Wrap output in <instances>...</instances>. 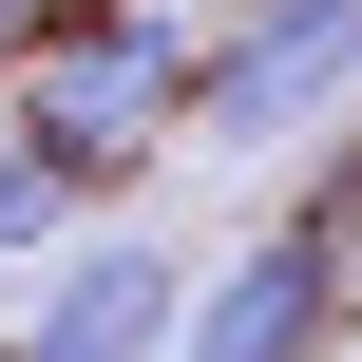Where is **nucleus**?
Masks as SVG:
<instances>
[{"label": "nucleus", "mask_w": 362, "mask_h": 362, "mask_svg": "<svg viewBox=\"0 0 362 362\" xmlns=\"http://www.w3.org/2000/svg\"><path fill=\"white\" fill-rule=\"evenodd\" d=\"M362 115V0H229L191 19V153H286Z\"/></svg>", "instance_id": "nucleus-2"}, {"label": "nucleus", "mask_w": 362, "mask_h": 362, "mask_svg": "<svg viewBox=\"0 0 362 362\" xmlns=\"http://www.w3.org/2000/svg\"><path fill=\"white\" fill-rule=\"evenodd\" d=\"M325 229H344V248H362V134H344V191H325Z\"/></svg>", "instance_id": "nucleus-6"}, {"label": "nucleus", "mask_w": 362, "mask_h": 362, "mask_svg": "<svg viewBox=\"0 0 362 362\" xmlns=\"http://www.w3.org/2000/svg\"><path fill=\"white\" fill-rule=\"evenodd\" d=\"M172 305H191V267H172L153 229H76V248H38V305H19L0 362H153Z\"/></svg>", "instance_id": "nucleus-4"}, {"label": "nucleus", "mask_w": 362, "mask_h": 362, "mask_svg": "<svg viewBox=\"0 0 362 362\" xmlns=\"http://www.w3.org/2000/svg\"><path fill=\"white\" fill-rule=\"evenodd\" d=\"M344 305H362V248L325 229V210H267V229L172 305V344H153V362H325V344H344Z\"/></svg>", "instance_id": "nucleus-3"}, {"label": "nucleus", "mask_w": 362, "mask_h": 362, "mask_svg": "<svg viewBox=\"0 0 362 362\" xmlns=\"http://www.w3.org/2000/svg\"><path fill=\"white\" fill-rule=\"evenodd\" d=\"M0 115L57 134L95 191H134L153 153H191V19H153V0H57V19L19 38Z\"/></svg>", "instance_id": "nucleus-1"}, {"label": "nucleus", "mask_w": 362, "mask_h": 362, "mask_svg": "<svg viewBox=\"0 0 362 362\" xmlns=\"http://www.w3.org/2000/svg\"><path fill=\"white\" fill-rule=\"evenodd\" d=\"M38 19H57V0H0V76H19V38H38Z\"/></svg>", "instance_id": "nucleus-7"}, {"label": "nucleus", "mask_w": 362, "mask_h": 362, "mask_svg": "<svg viewBox=\"0 0 362 362\" xmlns=\"http://www.w3.org/2000/svg\"><path fill=\"white\" fill-rule=\"evenodd\" d=\"M95 210H115V191H95V172H76L57 134H19V115H0V267H38V248H76Z\"/></svg>", "instance_id": "nucleus-5"}]
</instances>
